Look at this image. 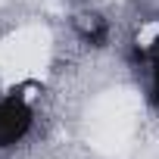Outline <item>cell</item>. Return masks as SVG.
Masks as SVG:
<instances>
[{
  "label": "cell",
  "instance_id": "obj_2",
  "mask_svg": "<svg viewBox=\"0 0 159 159\" xmlns=\"http://www.w3.org/2000/svg\"><path fill=\"white\" fill-rule=\"evenodd\" d=\"M147 59H150V94H153V103H159V34L150 44Z\"/></svg>",
  "mask_w": 159,
  "mask_h": 159
},
{
  "label": "cell",
  "instance_id": "obj_1",
  "mask_svg": "<svg viewBox=\"0 0 159 159\" xmlns=\"http://www.w3.org/2000/svg\"><path fill=\"white\" fill-rule=\"evenodd\" d=\"M34 125V112L22 97H3L0 100V150L16 147L25 140V134Z\"/></svg>",
  "mask_w": 159,
  "mask_h": 159
},
{
  "label": "cell",
  "instance_id": "obj_3",
  "mask_svg": "<svg viewBox=\"0 0 159 159\" xmlns=\"http://www.w3.org/2000/svg\"><path fill=\"white\" fill-rule=\"evenodd\" d=\"M0 100H3V97H0Z\"/></svg>",
  "mask_w": 159,
  "mask_h": 159
}]
</instances>
